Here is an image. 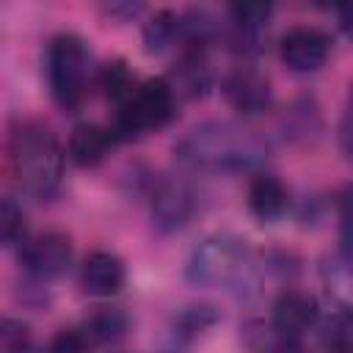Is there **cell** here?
Here are the masks:
<instances>
[{
  "label": "cell",
  "mask_w": 353,
  "mask_h": 353,
  "mask_svg": "<svg viewBox=\"0 0 353 353\" xmlns=\"http://www.w3.org/2000/svg\"><path fill=\"white\" fill-rule=\"evenodd\" d=\"M99 88L105 91V97L113 102V105H121L132 91H135V85H138V80H135V74L130 72V66L121 61V58H116V61H108L102 69H99Z\"/></svg>",
  "instance_id": "22"
},
{
  "label": "cell",
  "mask_w": 353,
  "mask_h": 353,
  "mask_svg": "<svg viewBox=\"0 0 353 353\" xmlns=\"http://www.w3.org/2000/svg\"><path fill=\"white\" fill-rule=\"evenodd\" d=\"M113 143L116 141H113L110 130H105L99 124H91V121H83L69 135L66 157L74 165H80V168H94V165H99L110 154V146Z\"/></svg>",
  "instance_id": "15"
},
{
  "label": "cell",
  "mask_w": 353,
  "mask_h": 353,
  "mask_svg": "<svg viewBox=\"0 0 353 353\" xmlns=\"http://www.w3.org/2000/svg\"><path fill=\"white\" fill-rule=\"evenodd\" d=\"M19 265L36 281L61 279L72 265V240L63 232H41L19 245Z\"/></svg>",
  "instance_id": "8"
},
{
  "label": "cell",
  "mask_w": 353,
  "mask_h": 353,
  "mask_svg": "<svg viewBox=\"0 0 353 353\" xmlns=\"http://www.w3.org/2000/svg\"><path fill=\"white\" fill-rule=\"evenodd\" d=\"M259 259L251 251V245L232 234V232H215L207 234L201 243L193 245L185 262V279L193 287L207 290H229L248 295L259 284Z\"/></svg>",
  "instance_id": "2"
},
{
  "label": "cell",
  "mask_w": 353,
  "mask_h": 353,
  "mask_svg": "<svg viewBox=\"0 0 353 353\" xmlns=\"http://www.w3.org/2000/svg\"><path fill=\"white\" fill-rule=\"evenodd\" d=\"M331 55V39L320 28L312 25H295L290 28L279 41V58L292 72H317L325 66Z\"/></svg>",
  "instance_id": "10"
},
{
  "label": "cell",
  "mask_w": 353,
  "mask_h": 353,
  "mask_svg": "<svg viewBox=\"0 0 353 353\" xmlns=\"http://www.w3.org/2000/svg\"><path fill=\"white\" fill-rule=\"evenodd\" d=\"M174 44H179V14L160 8L143 22V50L149 55H160Z\"/></svg>",
  "instance_id": "17"
},
{
  "label": "cell",
  "mask_w": 353,
  "mask_h": 353,
  "mask_svg": "<svg viewBox=\"0 0 353 353\" xmlns=\"http://www.w3.org/2000/svg\"><path fill=\"white\" fill-rule=\"evenodd\" d=\"M97 342L88 336V331L80 328H61L44 347V353H94Z\"/></svg>",
  "instance_id": "25"
},
{
  "label": "cell",
  "mask_w": 353,
  "mask_h": 353,
  "mask_svg": "<svg viewBox=\"0 0 353 353\" xmlns=\"http://www.w3.org/2000/svg\"><path fill=\"white\" fill-rule=\"evenodd\" d=\"M8 168L22 193L50 199L63 176V149L55 132L36 119L14 121L8 130Z\"/></svg>",
  "instance_id": "3"
},
{
  "label": "cell",
  "mask_w": 353,
  "mask_h": 353,
  "mask_svg": "<svg viewBox=\"0 0 353 353\" xmlns=\"http://www.w3.org/2000/svg\"><path fill=\"white\" fill-rule=\"evenodd\" d=\"M218 312L212 306H185L174 317V339L176 342H196L201 334H207L218 323Z\"/></svg>",
  "instance_id": "21"
},
{
  "label": "cell",
  "mask_w": 353,
  "mask_h": 353,
  "mask_svg": "<svg viewBox=\"0 0 353 353\" xmlns=\"http://www.w3.org/2000/svg\"><path fill=\"white\" fill-rule=\"evenodd\" d=\"M221 36V22L207 8H188L179 14V44L185 50L204 52Z\"/></svg>",
  "instance_id": "16"
},
{
  "label": "cell",
  "mask_w": 353,
  "mask_h": 353,
  "mask_svg": "<svg viewBox=\"0 0 353 353\" xmlns=\"http://www.w3.org/2000/svg\"><path fill=\"white\" fill-rule=\"evenodd\" d=\"M317 127H320L317 108H312L306 102H298L295 108H290V113L284 119V130L290 132V138H309V132H314Z\"/></svg>",
  "instance_id": "27"
},
{
  "label": "cell",
  "mask_w": 353,
  "mask_h": 353,
  "mask_svg": "<svg viewBox=\"0 0 353 353\" xmlns=\"http://www.w3.org/2000/svg\"><path fill=\"white\" fill-rule=\"evenodd\" d=\"M273 17L270 3H237L229 6L226 22V41L243 58H256L265 50L268 25Z\"/></svg>",
  "instance_id": "9"
},
{
  "label": "cell",
  "mask_w": 353,
  "mask_h": 353,
  "mask_svg": "<svg viewBox=\"0 0 353 353\" xmlns=\"http://www.w3.org/2000/svg\"><path fill=\"white\" fill-rule=\"evenodd\" d=\"M174 157L196 174H256L268 160V141L234 121H204L176 141Z\"/></svg>",
  "instance_id": "1"
},
{
  "label": "cell",
  "mask_w": 353,
  "mask_h": 353,
  "mask_svg": "<svg viewBox=\"0 0 353 353\" xmlns=\"http://www.w3.org/2000/svg\"><path fill=\"white\" fill-rule=\"evenodd\" d=\"M127 325H130L127 314H124L121 309H116V306H99V309L83 323V328H85L88 336L97 342V347L121 339L124 331H127Z\"/></svg>",
  "instance_id": "20"
},
{
  "label": "cell",
  "mask_w": 353,
  "mask_h": 353,
  "mask_svg": "<svg viewBox=\"0 0 353 353\" xmlns=\"http://www.w3.org/2000/svg\"><path fill=\"white\" fill-rule=\"evenodd\" d=\"M176 105L179 99L165 77L141 80L135 91L121 105H116L113 121L108 130L113 141H132V138L157 132L165 124H171V119L176 116Z\"/></svg>",
  "instance_id": "4"
},
{
  "label": "cell",
  "mask_w": 353,
  "mask_h": 353,
  "mask_svg": "<svg viewBox=\"0 0 353 353\" xmlns=\"http://www.w3.org/2000/svg\"><path fill=\"white\" fill-rule=\"evenodd\" d=\"M320 320V303L306 290H284L273 303V331L279 339L301 342L303 334H309Z\"/></svg>",
  "instance_id": "11"
},
{
  "label": "cell",
  "mask_w": 353,
  "mask_h": 353,
  "mask_svg": "<svg viewBox=\"0 0 353 353\" xmlns=\"http://www.w3.org/2000/svg\"><path fill=\"white\" fill-rule=\"evenodd\" d=\"M339 146L353 160V85H350L347 105H345V113H342V121H339Z\"/></svg>",
  "instance_id": "28"
},
{
  "label": "cell",
  "mask_w": 353,
  "mask_h": 353,
  "mask_svg": "<svg viewBox=\"0 0 353 353\" xmlns=\"http://www.w3.org/2000/svg\"><path fill=\"white\" fill-rule=\"evenodd\" d=\"M221 91H223L226 105L245 119L262 116L273 105L270 77L262 69H256L254 63H237L234 69H229L221 83Z\"/></svg>",
  "instance_id": "7"
},
{
  "label": "cell",
  "mask_w": 353,
  "mask_h": 353,
  "mask_svg": "<svg viewBox=\"0 0 353 353\" xmlns=\"http://www.w3.org/2000/svg\"><path fill=\"white\" fill-rule=\"evenodd\" d=\"M268 353H306L303 350V345L301 342H290V339H276L270 347H268Z\"/></svg>",
  "instance_id": "31"
},
{
  "label": "cell",
  "mask_w": 353,
  "mask_h": 353,
  "mask_svg": "<svg viewBox=\"0 0 353 353\" xmlns=\"http://www.w3.org/2000/svg\"><path fill=\"white\" fill-rule=\"evenodd\" d=\"M149 212H152L154 226L163 234L182 232L199 212V193L188 179L160 176L152 182Z\"/></svg>",
  "instance_id": "6"
},
{
  "label": "cell",
  "mask_w": 353,
  "mask_h": 353,
  "mask_svg": "<svg viewBox=\"0 0 353 353\" xmlns=\"http://www.w3.org/2000/svg\"><path fill=\"white\" fill-rule=\"evenodd\" d=\"M248 210L262 223H276L290 210V188L268 171H256L248 182Z\"/></svg>",
  "instance_id": "14"
},
{
  "label": "cell",
  "mask_w": 353,
  "mask_h": 353,
  "mask_svg": "<svg viewBox=\"0 0 353 353\" xmlns=\"http://www.w3.org/2000/svg\"><path fill=\"white\" fill-rule=\"evenodd\" d=\"M165 80L174 88L179 102H193V99L207 97V91L212 88V66H210L204 52L182 50L179 61L174 63V69Z\"/></svg>",
  "instance_id": "13"
},
{
  "label": "cell",
  "mask_w": 353,
  "mask_h": 353,
  "mask_svg": "<svg viewBox=\"0 0 353 353\" xmlns=\"http://www.w3.org/2000/svg\"><path fill=\"white\" fill-rule=\"evenodd\" d=\"M141 8H143V6H138V3H113V6H108L105 11H108V17H124V19H130V17H135Z\"/></svg>",
  "instance_id": "30"
},
{
  "label": "cell",
  "mask_w": 353,
  "mask_h": 353,
  "mask_svg": "<svg viewBox=\"0 0 353 353\" xmlns=\"http://www.w3.org/2000/svg\"><path fill=\"white\" fill-rule=\"evenodd\" d=\"M336 215H339L342 254H350L353 256V182H347L336 193Z\"/></svg>",
  "instance_id": "26"
},
{
  "label": "cell",
  "mask_w": 353,
  "mask_h": 353,
  "mask_svg": "<svg viewBox=\"0 0 353 353\" xmlns=\"http://www.w3.org/2000/svg\"><path fill=\"white\" fill-rule=\"evenodd\" d=\"M0 353H36L33 334H30L28 323L14 320V317H3V323H0Z\"/></svg>",
  "instance_id": "24"
},
{
  "label": "cell",
  "mask_w": 353,
  "mask_h": 353,
  "mask_svg": "<svg viewBox=\"0 0 353 353\" xmlns=\"http://www.w3.org/2000/svg\"><path fill=\"white\" fill-rule=\"evenodd\" d=\"M336 22H339L342 33H345L347 39H353V3L336 6Z\"/></svg>",
  "instance_id": "29"
},
{
  "label": "cell",
  "mask_w": 353,
  "mask_h": 353,
  "mask_svg": "<svg viewBox=\"0 0 353 353\" xmlns=\"http://www.w3.org/2000/svg\"><path fill=\"white\" fill-rule=\"evenodd\" d=\"M47 85L58 108L77 110L88 94L91 80V52L77 33H58L47 44L44 55Z\"/></svg>",
  "instance_id": "5"
},
{
  "label": "cell",
  "mask_w": 353,
  "mask_h": 353,
  "mask_svg": "<svg viewBox=\"0 0 353 353\" xmlns=\"http://www.w3.org/2000/svg\"><path fill=\"white\" fill-rule=\"evenodd\" d=\"M0 237H3L6 248L22 245L28 240L25 215H22V207H17L14 199H3V204H0Z\"/></svg>",
  "instance_id": "23"
},
{
  "label": "cell",
  "mask_w": 353,
  "mask_h": 353,
  "mask_svg": "<svg viewBox=\"0 0 353 353\" xmlns=\"http://www.w3.org/2000/svg\"><path fill=\"white\" fill-rule=\"evenodd\" d=\"M323 353H353V312L336 309L320 325Z\"/></svg>",
  "instance_id": "19"
},
{
  "label": "cell",
  "mask_w": 353,
  "mask_h": 353,
  "mask_svg": "<svg viewBox=\"0 0 353 353\" xmlns=\"http://www.w3.org/2000/svg\"><path fill=\"white\" fill-rule=\"evenodd\" d=\"M323 281L328 287V292L334 295V301L353 312V256L350 254H336L331 259H325L323 265Z\"/></svg>",
  "instance_id": "18"
},
{
  "label": "cell",
  "mask_w": 353,
  "mask_h": 353,
  "mask_svg": "<svg viewBox=\"0 0 353 353\" xmlns=\"http://www.w3.org/2000/svg\"><path fill=\"white\" fill-rule=\"evenodd\" d=\"M127 281V268L113 251H91L80 265V287L91 298H113Z\"/></svg>",
  "instance_id": "12"
}]
</instances>
